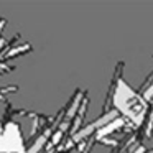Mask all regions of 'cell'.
<instances>
[{"instance_id": "1", "label": "cell", "mask_w": 153, "mask_h": 153, "mask_svg": "<svg viewBox=\"0 0 153 153\" xmlns=\"http://www.w3.org/2000/svg\"><path fill=\"white\" fill-rule=\"evenodd\" d=\"M122 69H123V63L120 61L115 68V73H114V79L112 84H110L109 96L105 99L102 112L115 109L117 112H122L123 119L128 117L133 127H140L150 109L148 102L122 79Z\"/></svg>"}, {"instance_id": "2", "label": "cell", "mask_w": 153, "mask_h": 153, "mask_svg": "<svg viewBox=\"0 0 153 153\" xmlns=\"http://www.w3.org/2000/svg\"><path fill=\"white\" fill-rule=\"evenodd\" d=\"M23 137L20 127L10 122L5 125L4 132L0 133V153H23Z\"/></svg>"}, {"instance_id": "3", "label": "cell", "mask_w": 153, "mask_h": 153, "mask_svg": "<svg viewBox=\"0 0 153 153\" xmlns=\"http://www.w3.org/2000/svg\"><path fill=\"white\" fill-rule=\"evenodd\" d=\"M117 117H120V115H119V112H117L115 109H110V110H107V112H102L96 120H94V122H91L89 125L82 127V128H81L77 133H74V135L71 137V140H73L74 143L84 142V140H86L87 137L94 135V133H96L99 128H102V127H104V125H107L109 122L115 120Z\"/></svg>"}, {"instance_id": "4", "label": "cell", "mask_w": 153, "mask_h": 153, "mask_svg": "<svg viewBox=\"0 0 153 153\" xmlns=\"http://www.w3.org/2000/svg\"><path fill=\"white\" fill-rule=\"evenodd\" d=\"M125 120H127V119H123L122 115H120V117H117L115 120H112V122H109L107 125H104L102 128H99V130H97V132L94 133V140H96V142H100V140L107 138V137H109L110 133H114L115 130L122 128V127L125 125Z\"/></svg>"}, {"instance_id": "5", "label": "cell", "mask_w": 153, "mask_h": 153, "mask_svg": "<svg viewBox=\"0 0 153 153\" xmlns=\"http://www.w3.org/2000/svg\"><path fill=\"white\" fill-rule=\"evenodd\" d=\"M86 97V94L82 92V91H77L76 94L73 96V99H71V102H69V105H68V110H66V115H64V122H69L71 123V120L76 117V114H77V110H79V107H81V102H82V99Z\"/></svg>"}, {"instance_id": "6", "label": "cell", "mask_w": 153, "mask_h": 153, "mask_svg": "<svg viewBox=\"0 0 153 153\" xmlns=\"http://www.w3.org/2000/svg\"><path fill=\"white\" fill-rule=\"evenodd\" d=\"M87 104H89V99L87 97H84L82 99V102H81V107H79V110H77V114H76V117H74V122H73V125H71V137L74 135V133H77L81 130V125H82V122H84V117H86V112H87Z\"/></svg>"}, {"instance_id": "7", "label": "cell", "mask_w": 153, "mask_h": 153, "mask_svg": "<svg viewBox=\"0 0 153 153\" xmlns=\"http://www.w3.org/2000/svg\"><path fill=\"white\" fill-rule=\"evenodd\" d=\"M137 92H138L140 96L146 100V102L153 100V71L148 74V77H146L145 82L138 87V91H137Z\"/></svg>"}, {"instance_id": "8", "label": "cell", "mask_w": 153, "mask_h": 153, "mask_svg": "<svg viewBox=\"0 0 153 153\" xmlns=\"http://www.w3.org/2000/svg\"><path fill=\"white\" fill-rule=\"evenodd\" d=\"M50 135H51V130H50V128H46L40 137H38L36 140H35L33 145H31L30 148H28V153H40L41 150L45 148V145H46V142H48V138H50Z\"/></svg>"}, {"instance_id": "9", "label": "cell", "mask_w": 153, "mask_h": 153, "mask_svg": "<svg viewBox=\"0 0 153 153\" xmlns=\"http://www.w3.org/2000/svg\"><path fill=\"white\" fill-rule=\"evenodd\" d=\"M30 50H31V46H30V45L23 43V45H20V46H17V48H12V50L8 51V53H5V54H4V58H5V59H8V58L18 56V54L25 53V51H30Z\"/></svg>"}, {"instance_id": "10", "label": "cell", "mask_w": 153, "mask_h": 153, "mask_svg": "<svg viewBox=\"0 0 153 153\" xmlns=\"http://www.w3.org/2000/svg\"><path fill=\"white\" fill-rule=\"evenodd\" d=\"M63 137H64V132H63V130H59V128H58L56 132H54V135L51 137V142H50V146H56L58 143L61 142V138H63Z\"/></svg>"}]
</instances>
